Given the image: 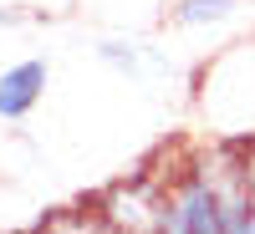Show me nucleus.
<instances>
[{
    "label": "nucleus",
    "instance_id": "nucleus-1",
    "mask_svg": "<svg viewBox=\"0 0 255 234\" xmlns=\"http://www.w3.org/2000/svg\"><path fill=\"white\" fill-rule=\"evenodd\" d=\"M245 204H250V153L225 143L168 173L158 234H235Z\"/></svg>",
    "mask_w": 255,
    "mask_h": 234
},
{
    "label": "nucleus",
    "instance_id": "nucleus-2",
    "mask_svg": "<svg viewBox=\"0 0 255 234\" xmlns=\"http://www.w3.org/2000/svg\"><path fill=\"white\" fill-rule=\"evenodd\" d=\"M46 81H51V67L41 56H26L15 61V67L0 72V122H20L41 107V97H46Z\"/></svg>",
    "mask_w": 255,
    "mask_h": 234
},
{
    "label": "nucleus",
    "instance_id": "nucleus-6",
    "mask_svg": "<svg viewBox=\"0 0 255 234\" xmlns=\"http://www.w3.org/2000/svg\"><path fill=\"white\" fill-rule=\"evenodd\" d=\"M250 194H255V148H250Z\"/></svg>",
    "mask_w": 255,
    "mask_h": 234
},
{
    "label": "nucleus",
    "instance_id": "nucleus-3",
    "mask_svg": "<svg viewBox=\"0 0 255 234\" xmlns=\"http://www.w3.org/2000/svg\"><path fill=\"white\" fill-rule=\"evenodd\" d=\"M97 56L108 61L113 72L133 77V81L153 77V72H168V56H158L153 46H143V41H97Z\"/></svg>",
    "mask_w": 255,
    "mask_h": 234
},
{
    "label": "nucleus",
    "instance_id": "nucleus-5",
    "mask_svg": "<svg viewBox=\"0 0 255 234\" xmlns=\"http://www.w3.org/2000/svg\"><path fill=\"white\" fill-rule=\"evenodd\" d=\"M15 20H20L15 10H5V5H0V26H15Z\"/></svg>",
    "mask_w": 255,
    "mask_h": 234
},
{
    "label": "nucleus",
    "instance_id": "nucleus-4",
    "mask_svg": "<svg viewBox=\"0 0 255 234\" xmlns=\"http://www.w3.org/2000/svg\"><path fill=\"white\" fill-rule=\"evenodd\" d=\"M235 10H240V0H174L168 20H174V26H220V20H230Z\"/></svg>",
    "mask_w": 255,
    "mask_h": 234
}]
</instances>
